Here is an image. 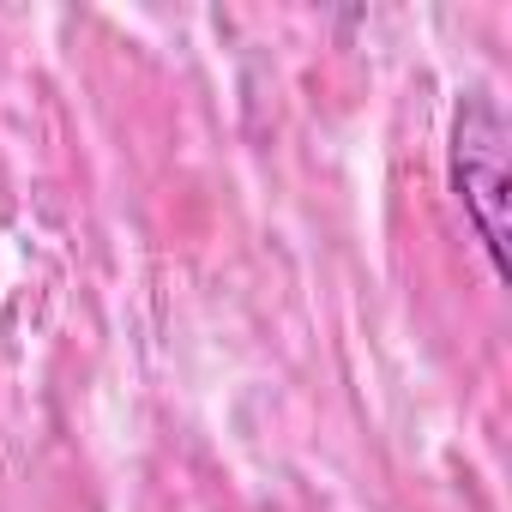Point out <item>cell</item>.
<instances>
[{"label":"cell","instance_id":"obj_1","mask_svg":"<svg viewBox=\"0 0 512 512\" xmlns=\"http://www.w3.org/2000/svg\"><path fill=\"white\" fill-rule=\"evenodd\" d=\"M452 193L488 247V266L506 278V115L488 91H470L452 115Z\"/></svg>","mask_w":512,"mask_h":512}]
</instances>
